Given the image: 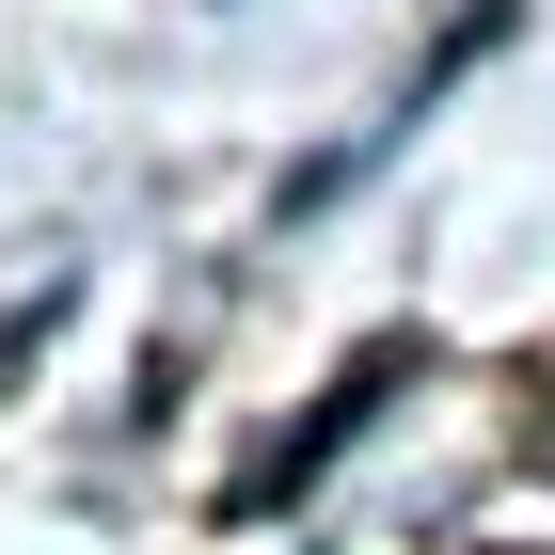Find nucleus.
I'll list each match as a JSON object with an SVG mask.
<instances>
[{
    "label": "nucleus",
    "instance_id": "f257e3e1",
    "mask_svg": "<svg viewBox=\"0 0 555 555\" xmlns=\"http://www.w3.org/2000/svg\"><path fill=\"white\" fill-rule=\"evenodd\" d=\"M413 365H428V334H382V349H349L334 382L301 397V413L270 428L255 461H238V492H222V524H270V508H301V492L334 476V444H365V428H382L397 397H413Z\"/></svg>",
    "mask_w": 555,
    "mask_h": 555
},
{
    "label": "nucleus",
    "instance_id": "f03ea898",
    "mask_svg": "<svg viewBox=\"0 0 555 555\" xmlns=\"http://www.w3.org/2000/svg\"><path fill=\"white\" fill-rule=\"evenodd\" d=\"M48 318H64V301H16V318H0V397L33 382V349H48Z\"/></svg>",
    "mask_w": 555,
    "mask_h": 555
}]
</instances>
